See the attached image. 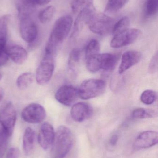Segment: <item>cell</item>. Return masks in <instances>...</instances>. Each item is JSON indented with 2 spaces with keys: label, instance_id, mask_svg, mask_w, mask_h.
I'll return each instance as SVG.
<instances>
[{
  "label": "cell",
  "instance_id": "cell-1",
  "mask_svg": "<svg viewBox=\"0 0 158 158\" xmlns=\"http://www.w3.org/2000/svg\"><path fill=\"white\" fill-rule=\"evenodd\" d=\"M73 24L70 15L59 18L55 22L45 48V54L55 56L59 46L68 37Z\"/></svg>",
  "mask_w": 158,
  "mask_h": 158
},
{
  "label": "cell",
  "instance_id": "cell-2",
  "mask_svg": "<svg viewBox=\"0 0 158 158\" xmlns=\"http://www.w3.org/2000/svg\"><path fill=\"white\" fill-rule=\"evenodd\" d=\"M85 23L92 32L100 36L112 31L115 23L114 19L105 14L97 12L94 6L87 8Z\"/></svg>",
  "mask_w": 158,
  "mask_h": 158
},
{
  "label": "cell",
  "instance_id": "cell-3",
  "mask_svg": "<svg viewBox=\"0 0 158 158\" xmlns=\"http://www.w3.org/2000/svg\"><path fill=\"white\" fill-rule=\"evenodd\" d=\"M73 145V135L69 128L63 125L58 128L51 151L52 158H64Z\"/></svg>",
  "mask_w": 158,
  "mask_h": 158
},
{
  "label": "cell",
  "instance_id": "cell-4",
  "mask_svg": "<svg viewBox=\"0 0 158 158\" xmlns=\"http://www.w3.org/2000/svg\"><path fill=\"white\" fill-rule=\"evenodd\" d=\"M18 12L20 36L26 42L32 43L38 35L37 26L31 17V13L20 9H18Z\"/></svg>",
  "mask_w": 158,
  "mask_h": 158
},
{
  "label": "cell",
  "instance_id": "cell-5",
  "mask_svg": "<svg viewBox=\"0 0 158 158\" xmlns=\"http://www.w3.org/2000/svg\"><path fill=\"white\" fill-rule=\"evenodd\" d=\"M106 83L103 80L89 79L83 82L78 89L79 97L84 100L101 95L105 91Z\"/></svg>",
  "mask_w": 158,
  "mask_h": 158
},
{
  "label": "cell",
  "instance_id": "cell-6",
  "mask_svg": "<svg viewBox=\"0 0 158 158\" xmlns=\"http://www.w3.org/2000/svg\"><path fill=\"white\" fill-rule=\"evenodd\" d=\"M55 57L45 54L36 71L35 79L37 83L43 85L48 83L54 73L55 69Z\"/></svg>",
  "mask_w": 158,
  "mask_h": 158
},
{
  "label": "cell",
  "instance_id": "cell-7",
  "mask_svg": "<svg viewBox=\"0 0 158 158\" xmlns=\"http://www.w3.org/2000/svg\"><path fill=\"white\" fill-rule=\"evenodd\" d=\"M16 112L11 102H6L0 108V124L10 137L15 125Z\"/></svg>",
  "mask_w": 158,
  "mask_h": 158
},
{
  "label": "cell",
  "instance_id": "cell-8",
  "mask_svg": "<svg viewBox=\"0 0 158 158\" xmlns=\"http://www.w3.org/2000/svg\"><path fill=\"white\" fill-rule=\"evenodd\" d=\"M46 111L40 104L32 103L26 106L21 112V118L26 122L31 123H41L46 118Z\"/></svg>",
  "mask_w": 158,
  "mask_h": 158
},
{
  "label": "cell",
  "instance_id": "cell-9",
  "mask_svg": "<svg viewBox=\"0 0 158 158\" xmlns=\"http://www.w3.org/2000/svg\"><path fill=\"white\" fill-rule=\"evenodd\" d=\"M141 31L135 28H127L114 35L110 42V46L119 48L127 46L134 43L140 35Z\"/></svg>",
  "mask_w": 158,
  "mask_h": 158
},
{
  "label": "cell",
  "instance_id": "cell-10",
  "mask_svg": "<svg viewBox=\"0 0 158 158\" xmlns=\"http://www.w3.org/2000/svg\"><path fill=\"white\" fill-rule=\"evenodd\" d=\"M55 97L60 104L70 106L76 102L79 97L78 89L71 85H63L57 90Z\"/></svg>",
  "mask_w": 158,
  "mask_h": 158
},
{
  "label": "cell",
  "instance_id": "cell-11",
  "mask_svg": "<svg viewBox=\"0 0 158 158\" xmlns=\"http://www.w3.org/2000/svg\"><path fill=\"white\" fill-rule=\"evenodd\" d=\"M55 132L53 126L48 122L42 124L39 131L38 140L39 144L44 150L51 148L55 139Z\"/></svg>",
  "mask_w": 158,
  "mask_h": 158
},
{
  "label": "cell",
  "instance_id": "cell-12",
  "mask_svg": "<svg viewBox=\"0 0 158 158\" xmlns=\"http://www.w3.org/2000/svg\"><path fill=\"white\" fill-rule=\"evenodd\" d=\"M158 134L154 131H146L139 135L134 143L135 149H146L158 143Z\"/></svg>",
  "mask_w": 158,
  "mask_h": 158
},
{
  "label": "cell",
  "instance_id": "cell-13",
  "mask_svg": "<svg viewBox=\"0 0 158 158\" xmlns=\"http://www.w3.org/2000/svg\"><path fill=\"white\" fill-rule=\"evenodd\" d=\"M92 114V107L84 102H79L74 104L70 110L71 118L77 122H82L88 119Z\"/></svg>",
  "mask_w": 158,
  "mask_h": 158
},
{
  "label": "cell",
  "instance_id": "cell-14",
  "mask_svg": "<svg viewBox=\"0 0 158 158\" xmlns=\"http://www.w3.org/2000/svg\"><path fill=\"white\" fill-rule=\"evenodd\" d=\"M142 56L141 53L135 50H130L125 52L122 55L121 63L119 67V74H123L139 63L142 59Z\"/></svg>",
  "mask_w": 158,
  "mask_h": 158
},
{
  "label": "cell",
  "instance_id": "cell-15",
  "mask_svg": "<svg viewBox=\"0 0 158 158\" xmlns=\"http://www.w3.org/2000/svg\"><path fill=\"white\" fill-rule=\"evenodd\" d=\"M8 57L15 64L21 65L26 61L28 53L26 50L19 45H14L6 49Z\"/></svg>",
  "mask_w": 158,
  "mask_h": 158
},
{
  "label": "cell",
  "instance_id": "cell-16",
  "mask_svg": "<svg viewBox=\"0 0 158 158\" xmlns=\"http://www.w3.org/2000/svg\"><path fill=\"white\" fill-rule=\"evenodd\" d=\"M36 141V133L30 127L25 130L23 137V148L26 155H30L33 152Z\"/></svg>",
  "mask_w": 158,
  "mask_h": 158
},
{
  "label": "cell",
  "instance_id": "cell-17",
  "mask_svg": "<svg viewBox=\"0 0 158 158\" xmlns=\"http://www.w3.org/2000/svg\"><path fill=\"white\" fill-rule=\"evenodd\" d=\"M11 19L10 15H4L0 18V54L6 51L8 23Z\"/></svg>",
  "mask_w": 158,
  "mask_h": 158
},
{
  "label": "cell",
  "instance_id": "cell-18",
  "mask_svg": "<svg viewBox=\"0 0 158 158\" xmlns=\"http://www.w3.org/2000/svg\"><path fill=\"white\" fill-rule=\"evenodd\" d=\"M86 66L88 71L95 73L102 69L103 65V54H97L95 55L85 58Z\"/></svg>",
  "mask_w": 158,
  "mask_h": 158
},
{
  "label": "cell",
  "instance_id": "cell-19",
  "mask_svg": "<svg viewBox=\"0 0 158 158\" xmlns=\"http://www.w3.org/2000/svg\"><path fill=\"white\" fill-rule=\"evenodd\" d=\"M118 57L115 54L104 53L102 70L106 72H110L114 70L117 66Z\"/></svg>",
  "mask_w": 158,
  "mask_h": 158
},
{
  "label": "cell",
  "instance_id": "cell-20",
  "mask_svg": "<svg viewBox=\"0 0 158 158\" xmlns=\"http://www.w3.org/2000/svg\"><path fill=\"white\" fill-rule=\"evenodd\" d=\"M34 75L31 72H26L19 76L16 81L17 86L21 90L27 89L33 82Z\"/></svg>",
  "mask_w": 158,
  "mask_h": 158
},
{
  "label": "cell",
  "instance_id": "cell-21",
  "mask_svg": "<svg viewBox=\"0 0 158 158\" xmlns=\"http://www.w3.org/2000/svg\"><path fill=\"white\" fill-rule=\"evenodd\" d=\"M55 12V7L53 6H49L45 7L39 13V20L43 24L49 23L53 19Z\"/></svg>",
  "mask_w": 158,
  "mask_h": 158
},
{
  "label": "cell",
  "instance_id": "cell-22",
  "mask_svg": "<svg viewBox=\"0 0 158 158\" xmlns=\"http://www.w3.org/2000/svg\"><path fill=\"white\" fill-rule=\"evenodd\" d=\"M129 0H109L105 7L108 13H116L122 9Z\"/></svg>",
  "mask_w": 158,
  "mask_h": 158
},
{
  "label": "cell",
  "instance_id": "cell-23",
  "mask_svg": "<svg viewBox=\"0 0 158 158\" xmlns=\"http://www.w3.org/2000/svg\"><path fill=\"white\" fill-rule=\"evenodd\" d=\"M156 113L154 110L144 109L143 108H137L133 110L131 114L133 118L145 119L154 118Z\"/></svg>",
  "mask_w": 158,
  "mask_h": 158
},
{
  "label": "cell",
  "instance_id": "cell-24",
  "mask_svg": "<svg viewBox=\"0 0 158 158\" xmlns=\"http://www.w3.org/2000/svg\"><path fill=\"white\" fill-rule=\"evenodd\" d=\"M100 45L96 40H92L88 43L85 50V58L99 53Z\"/></svg>",
  "mask_w": 158,
  "mask_h": 158
},
{
  "label": "cell",
  "instance_id": "cell-25",
  "mask_svg": "<svg viewBox=\"0 0 158 158\" xmlns=\"http://www.w3.org/2000/svg\"><path fill=\"white\" fill-rule=\"evenodd\" d=\"M130 23V18L127 16L123 17L115 23L111 32L113 35H115L128 28Z\"/></svg>",
  "mask_w": 158,
  "mask_h": 158
},
{
  "label": "cell",
  "instance_id": "cell-26",
  "mask_svg": "<svg viewBox=\"0 0 158 158\" xmlns=\"http://www.w3.org/2000/svg\"><path fill=\"white\" fill-rule=\"evenodd\" d=\"M93 5V0H72L71 8L74 14H79L83 8Z\"/></svg>",
  "mask_w": 158,
  "mask_h": 158
},
{
  "label": "cell",
  "instance_id": "cell-27",
  "mask_svg": "<svg viewBox=\"0 0 158 158\" xmlns=\"http://www.w3.org/2000/svg\"><path fill=\"white\" fill-rule=\"evenodd\" d=\"M81 51L79 48H74L71 51L69 57L68 65L70 69H73L80 60Z\"/></svg>",
  "mask_w": 158,
  "mask_h": 158
},
{
  "label": "cell",
  "instance_id": "cell-28",
  "mask_svg": "<svg viewBox=\"0 0 158 158\" xmlns=\"http://www.w3.org/2000/svg\"><path fill=\"white\" fill-rule=\"evenodd\" d=\"M157 98L156 92L151 90H147L144 91L141 94L140 99L142 102L147 105L153 104Z\"/></svg>",
  "mask_w": 158,
  "mask_h": 158
},
{
  "label": "cell",
  "instance_id": "cell-29",
  "mask_svg": "<svg viewBox=\"0 0 158 158\" xmlns=\"http://www.w3.org/2000/svg\"><path fill=\"white\" fill-rule=\"evenodd\" d=\"M9 136L5 131L0 127V158H2L6 151Z\"/></svg>",
  "mask_w": 158,
  "mask_h": 158
},
{
  "label": "cell",
  "instance_id": "cell-30",
  "mask_svg": "<svg viewBox=\"0 0 158 158\" xmlns=\"http://www.w3.org/2000/svg\"><path fill=\"white\" fill-rule=\"evenodd\" d=\"M158 0H147L146 3L145 11L148 16L154 15L157 12Z\"/></svg>",
  "mask_w": 158,
  "mask_h": 158
},
{
  "label": "cell",
  "instance_id": "cell-31",
  "mask_svg": "<svg viewBox=\"0 0 158 158\" xmlns=\"http://www.w3.org/2000/svg\"><path fill=\"white\" fill-rule=\"evenodd\" d=\"M158 69V53L156 52L152 57L149 65V71L151 73H155Z\"/></svg>",
  "mask_w": 158,
  "mask_h": 158
},
{
  "label": "cell",
  "instance_id": "cell-32",
  "mask_svg": "<svg viewBox=\"0 0 158 158\" xmlns=\"http://www.w3.org/2000/svg\"><path fill=\"white\" fill-rule=\"evenodd\" d=\"M19 150L17 148L13 147L9 148L6 155V158H19Z\"/></svg>",
  "mask_w": 158,
  "mask_h": 158
},
{
  "label": "cell",
  "instance_id": "cell-33",
  "mask_svg": "<svg viewBox=\"0 0 158 158\" xmlns=\"http://www.w3.org/2000/svg\"><path fill=\"white\" fill-rule=\"evenodd\" d=\"M20 4L32 10L36 6L34 0H20Z\"/></svg>",
  "mask_w": 158,
  "mask_h": 158
},
{
  "label": "cell",
  "instance_id": "cell-34",
  "mask_svg": "<svg viewBox=\"0 0 158 158\" xmlns=\"http://www.w3.org/2000/svg\"><path fill=\"white\" fill-rule=\"evenodd\" d=\"M8 58L9 57L6 52V50L5 52L0 54V66L6 64L8 61Z\"/></svg>",
  "mask_w": 158,
  "mask_h": 158
},
{
  "label": "cell",
  "instance_id": "cell-35",
  "mask_svg": "<svg viewBox=\"0 0 158 158\" xmlns=\"http://www.w3.org/2000/svg\"><path fill=\"white\" fill-rule=\"evenodd\" d=\"M118 140V136L117 135H114L110 139V144L111 145L114 146L116 145Z\"/></svg>",
  "mask_w": 158,
  "mask_h": 158
},
{
  "label": "cell",
  "instance_id": "cell-36",
  "mask_svg": "<svg viewBox=\"0 0 158 158\" xmlns=\"http://www.w3.org/2000/svg\"><path fill=\"white\" fill-rule=\"evenodd\" d=\"M51 0H34L35 5H37L43 6L49 3Z\"/></svg>",
  "mask_w": 158,
  "mask_h": 158
},
{
  "label": "cell",
  "instance_id": "cell-37",
  "mask_svg": "<svg viewBox=\"0 0 158 158\" xmlns=\"http://www.w3.org/2000/svg\"><path fill=\"white\" fill-rule=\"evenodd\" d=\"M5 92L3 88L0 87V102L2 100L4 96Z\"/></svg>",
  "mask_w": 158,
  "mask_h": 158
},
{
  "label": "cell",
  "instance_id": "cell-38",
  "mask_svg": "<svg viewBox=\"0 0 158 158\" xmlns=\"http://www.w3.org/2000/svg\"><path fill=\"white\" fill-rule=\"evenodd\" d=\"M2 75H1V74H0V81H1V79H2Z\"/></svg>",
  "mask_w": 158,
  "mask_h": 158
}]
</instances>
